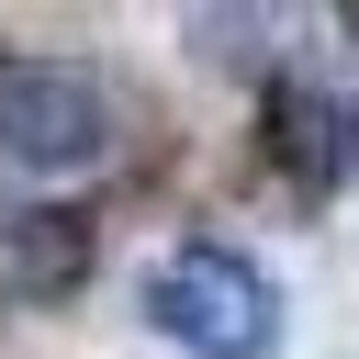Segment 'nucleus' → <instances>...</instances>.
Here are the masks:
<instances>
[{
  "label": "nucleus",
  "mask_w": 359,
  "mask_h": 359,
  "mask_svg": "<svg viewBox=\"0 0 359 359\" xmlns=\"http://www.w3.org/2000/svg\"><path fill=\"white\" fill-rule=\"evenodd\" d=\"M90 258H101V224H90L79 202H22V213H0V292L56 303V292L90 280Z\"/></svg>",
  "instance_id": "3"
},
{
  "label": "nucleus",
  "mask_w": 359,
  "mask_h": 359,
  "mask_svg": "<svg viewBox=\"0 0 359 359\" xmlns=\"http://www.w3.org/2000/svg\"><path fill=\"white\" fill-rule=\"evenodd\" d=\"M348 34H359V11H348Z\"/></svg>",
  "instance_id": "5"
},
{
  "label": "nucleus",
  "mask_w": 359,
  "mask_h": 359,
  "mask_svg": "<svg viewBox=\"0 0 359 359\" xmlns=\"http://www.w3.org/2000/svg\"><path fill=\"white\" fill-rule=\"evenodd\" d=\"M258 146H269V157H280L303 191H337V180H348V112H337L325 90H269Z\"/></svg>",
  "instance_id": "4"
},
{
  "label": "nucleus",
  "mask_w": 359,
  "mask_h": 359,
  "mask_svg": "<svg viewBox=\"0 0 359 359\" xmlns=\"http://www.w3.org/2000/svg\"><path fill=\"white\" fill-rule=\"evenodd\" d=\"M0 67H11V56H0Z\"/></svg>",
  "instance_id": "6"
},
{
  "label": "nucleus",
  "mask_w": 359,
  "mask_h": 359,
  "mask_svg": "<svg viewBox=\"0 0 359 359\" xmlns=\"http://www.w3.org/2000/svg\"><path fill=\"white\" fill-rule=\"evenodd\" d=\"M112 146V90L79 67V56H11L0 67V157L56 180V168H90Z\"/></svg>",
  "instance_id": "2"
},
{
  "label": "nucleus",
  "mask_w": 359,
  "mask_h": 359,
  "mask_svg": "<svg viewBox=\"0 0 359 359\" xmlns=\"http://www.w3.org/2000/svg\"><path fill=\"white\" fill-rule=\"evenodd\" d=\"M146 325L168 348H191V359H269L280 348V292H269V269L247 247L191 236V247H168L146 269Z\"/></svg>",
  "instance_id": "1"
}]
</instances>
